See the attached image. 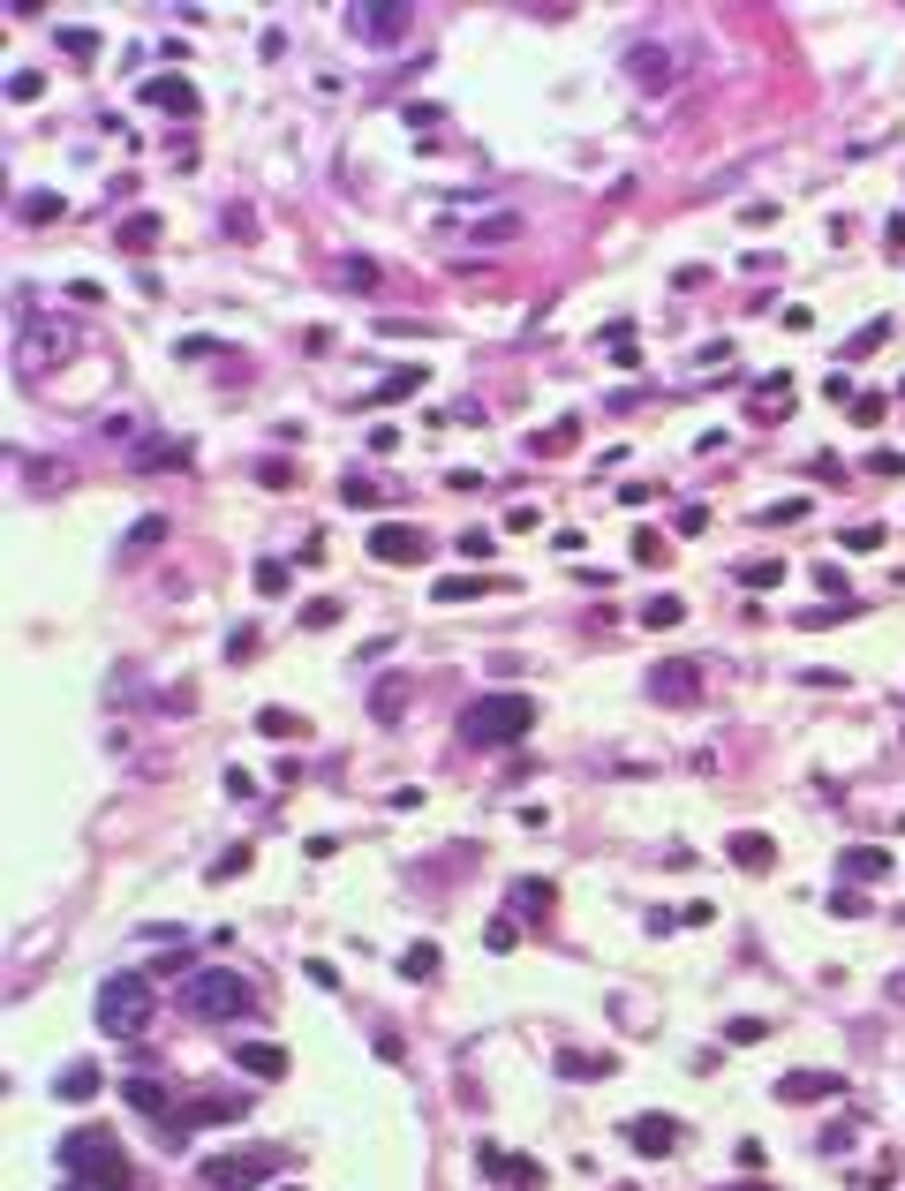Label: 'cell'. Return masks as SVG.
Segmentation results:
<instances>
[{
    "mask_svg": "<svg viewBox=\"0 0 905 1191\" xmlns=\"http://www.w3.org/2000/svg\"><path fill=\"white\" fill-rule=\"evenodd\" d=\"M528 731H536V702L514 694V686L475 694L469 709H461V739H469V747H514V739H528Z\"/></svg>",
    "mask_w": 905,
    "mask_h": 1191,
    "instance_id": "cell-1",
    "label": "cell"
},
{
    "mask_svg": "<svg viewBox=\"0 0 905 1191\" xmlns=\"http://www.w3.org/2000/svg\"><path fill=\"white\" fill-rule=\"evenodd\" d=\"M61 1169L91 1191H129L136 1184V1169H129V1153H122L114 1131H69L61 1139Z\"/></svg>",
    "mask_w": 905,
    "mask_h": 1191,
    "instance_id": "cell-2",
    "label": "cell"
},
{
    "mask_svg": "<svg viewBox=\"0 0 905 1191\" xmlns=\"http://www.w3.org/2000/svg\"><path fill=\"white\" fill-rule=\"evenodd\" d=\"M181 1011H197V1019H250L257 1011V988H250V973H227V966H204V973L181 980Z\"/></svg>",
    "mask_w": 905,
    "mask_h": 1191,
    "instance_id": "cell-3",
    "label": "cell"
},
{
    "mask_svg": "<svg viewBox=\"0 0 905 1191\" xmlns=\"http://www.w3.org/2000/svg\"><path fill=\"white\" fill-rule=\"evenodd\" d=\"M76 347H84V333H76L69 317H23V333H15V370H23V378H45V370H61Z\"/></svg>",
    "mask_w": 905,
    "mask_h": 1191,
    "instance_id": "cell-4",
    "label": "cell"
},
{
    "mask_svg": "<svg viewBox=\"0 0 905 1191\" xmlns=\"http://www.w3.org/2000/svg\"><path fill=\"white\" fill-rule=\"evenodd\" d=\"M280 1169H287L280 1147H234V1153H212V1161L197 1169V1184L204 1191H257L264 1177H280Z\"/></svg>",
    "mask_w": 905,
    "mask_h": 1191,
    "instance_id": "cell-5",
    "label": "cell"
},
{
    "mask_svg": "<svg viewBox=\"0 0 905 1191\" xmlns=\"http://www.w3.org/2000/svg\"><path fill=\"white\" fill-rule=\"evenodd\" d=\"M144 1019H151V980L144 973H114L98 988V1033L129 1041V1033H144Z\"/></svg>",
    "mask_w": 905,
    "mask_h": 1191,
    "instance_id": "cell-6",
    "label": "cell"
},
{
    "mask_svg": "<svg viewBox=\"0 0 905 1191\" xmlns=\"http://www.w3.org/2000/svg\"><path fill=\"white\" fill-rule=\"evenodd\" d=\"M347 31H355V39H370L378 53H392V45H408V31H415V8H408V0H378V8H347Z\"/></svg>",
    "mask_w": 905,
    "mask_h": 1191,
    "instance_id": "cell-7",
    "label": "cell"
},
{
    "mask_svg": "<svg viewBox=\"0 0 905 1191\" xmlns=\"http://www.w3.org/2000/svg\"><path fill=\"white\" fill-rule=\"evenodd\" d=\"M362 544H370V558H378V566H423V558H431V528L378 520V528H362Z\"/></svg>",
    "mask_w": 905,
    "mask_h": 1191,
    "instance_id": "cell-8",
    "label": "cell"
},
{
    "mask_svg": "<svg viewBox=\"0 0 905 1191\" xmlns=\"http://www.w3.org/2000/svg\"><path fill=\"white\" fill-rule=\"evenodd\" d=\"M627 76H634L642 91H672V84H680V45L634 39V45H627Z\"/></svg>",
    "mask_w": 905,
    "mask_h": 1191,
    "instance_id": "cell-9",
    "label": "cell"
},
{
    "mask_svg": "<svg viewBox=\"0 0 905 1191\" xmlns=\"http://www.w3.org/2000/svg\"><path fill=\"white\" fill-rule=\"evenodd\" d=\"M151 114H167V122H189L197 114V84L189 76H144V91H136Z\"/></svg>",
    "mask_w": 905,
    "mask_h": 1191,
    "instance_id": "cell-10",
    "label": "cell"
},
{
    "mask_svg": "<svg viewBox=\"0 0 905 1191\" xmlns=\"http://www.w3.org/2000/svg\"><path fill=\"white\" fill-rule=\"evenodd\" d=\"M845 1094V1071H785L777 1078V1102H838Z\"/></svg>",
    "mask_w": 905,
    "mask_h": 1191,
    "instance_id": "cell-11",
    "label": "cell"
},
{
    "mask_svg": "<svg viewBox=\"0 0 905 1191\" xmlns=\"http://www.w3.org/2000/svg\"><path fill=\"white\" fill-rule=\"evenodd\" d=\"M627 1139H634V1153H649V1161H656V1153L680 1147V1116H656V1108H649V1116H634V1124H627Z\"/></svg>",
    "mask_w": 905,
    "mask_h": 1191,
    "instance_id": "cell-12",
    "label": "cell"
},
{
    "mask_svg": "<svg viewBox=\"0 0 905 1191\" xmlns=\"http://www.w3.org/2000/svg\"><path fill=\"white\" fill-rule=\"evenodd\" d=\"M234 1116H242V1102H234V1094H204V1102H189V1108H181L167 1131L181 1139V1131H197V1124H234Z\"/></svg>",
    "mask_w": 905,
    "mask_h": 1191,
    "instance_id": "cell-13",
    "label": "cell"
},
{
    "mask_svg": "<svg viewBox=\"0 0 905 1191\" xmlns=\"http://www.w3.org/2000/svg\"><path fill=\"white\" fill-rule=\"evenodd\" d=\"M649 694H656V702H694V694H702V672H694V664H656V672H649Z\"/></svg>",
    "mask_w": 905,
    "mask_h": 1191,
    "instance_id": "cell-14",
    "label": "cell"
},
{
    "mask_svg": "<svg viewBox=\"0 0 905 1191\" xmlns=\"http://www.w3.org/2000/svg\"><path fill=\"white\" fill-rule=\"evenodd\" d=\"M197 453L181 445V438H151V445H136V461L129 468H144V475H167V468H189Z\"/></svg>",
    "mask_w": 905,
    "mask_h": 1191,
    "instance_id": "cell-15",
    "label": "cell"
},
{
    "mask_svg": "<svg viewBox=\"0 0 905 1191\" xmlns=\"http://www.w3.org/2000/svg\"><path fill=\"white\" fill-rule=\"evenodd\" d=\"M408 392H423V370H415V362L386 370V378L370 384V400H362V408H392V400H408Z\"/></svg>",
    "mask_w": 905,
    "mask_h": 1191,
    "instance_id": "cell-16",
    "label": "cell"
},
{
    "mask_svg": "<svg viewBox=\"0 0 905 1191\" xmlns=\"http://www.w3.org/2000/svg\"><path fill=\"white\" fill-rule=\"evenodd\" d=\"M491 589H514V581H498V573H491V581H483V573H445V581H438V603H475V596H491Z\"/></svg>",
    "mask_w": 905,
    "mask_h": 1191,
    "instance_id": "cell-17",
    "label": "cell"
},
{
    "mask_svg": "<svg viewBox=\"0 0 905 1191\" xmlns=\"http://www.w3.org/2000/svg\"><path fill=\"white\" fill-rule=\"evenodd\" d=\"M733 867H747V875H770V867H777V845L762 837V830H739V837H733Z\"/></svg>",
    "mask_w": 905,
    "mask_h": 1191,
    "instance_id": "cell-18",
    "label": "cell"
},
{
    "mask_svg": "<svg viewBox=\"0 0 905 1191\" xmlns=\"http://www.w3.org/2000/svg\"><path fill=\"white\" fill-rule=\"evenodd\" d=\"M122 1094H129V1108H144V1116H159V1124H173V1116H181V1108H173V1094L159 1086V1078H129Z\"/></svg>",
    "mask_w": 905,
    "mask_h": 1191,
    "instance_id": "cell-19",
    "label": "cell"
},
{
    "mask_svg": "<svg viewBox=\"0 0 905 1191\" xmlns=\"http://www.w3.org/2000/svg\"><path fill=\"white\" fill-rule=\"evenodd\" d=\"M785 400H792V370H770V378L755 384V423H777Z\"/></svg>",
    "mask_w": 905,
    "mask_h": 1191,
    "instance_id": "cell-20",
    "label": "cell"
},
{
    "mask_svg": "<svg viewBox=\"0 0 905 1191\" xmlns=\"http://www.w3.org/2000/svg\"><path fill=\"white\" fill-rule=\"evenodd\" d=\"M234 1064L257 1071V1078H280V1071H287V1048H272V1041H242V1048H234Z\"/></svg>",
    "mask_w": 905,
    "mask_h": 1191,
    "instance_id": "cell-21",
    "label": "cell"
},
{
    "mask_svg": "<svg viewBox=\"0 0 905 1191\" xmlns=\"http://www.w3.org/2000/svg\"><path fill=\"white\" fill-rule=\"evenodd\" d=\"M483 1169H498V1177H514L520 1191H544V1169H536V1161H514V1153H498V1147H483Z\"/></svg>",
    "mask_w": 905,
    "mask_h": 1191,
    "instance_id": "cell-22",
    "label": "cell"
},
{
    "mask_svg": "<svg viewBox=\"0 0 905 1191\" xmlns=\"http://www.w3.org/2000/svg\"><path fill=\"white\" fill-rule=\"evenodd\" d=\"M122 250H129V256H151V250H159V219H151V212H129V219H122Z\"/></svg>",
    "mask_w": 905,
    "mask_h": 1191,
    "instance_id": "cell-23",
    "label": "cell"
},
{
    "mask_svg": "<svg viewBox=\"0 0 905 1191\" xmlns=\"http://www.w3.org/2000/svg\"><path fill=\"white\" fill-rule=\"evenodd\" d=\"M883 340H891V317H867V325H861V333H853L845 347H838V355H845V362H867V355H875Z\"/></svg>",
    "mask_w": 905,
    "mask_h": 1191,
    "instance_id": "cell-24",
    "label": "cell"
},
{
    "mask_svg": "<svg viewBox=\"0 0 905 1191\" xmlns=\"http://www.w3.org/2000/svg\"><path fill=\"white\" fill-rule=\"evenodd\" d=\"M378 280H386V272H378L370 256H340V287H347V295H378Z\"/></svg>",
    "mask_w": 905,
    "mask_h": 1191,
    "instance_id": "cell-25",
    "label": "cell"
},
{
    "mask_svg": "<svg viewBox=\"0 0 905 1191\" xmlns=\"http://www.w3.org/2000/svg\"><path fill=\"white\" fill-rule=\"evenodd\" d=\"M603 355H611L619 370H634V362H642V347H634V325H627V317H619V325H603Z\"/></svg>",
    "mask_w": 905,
    "mask_h": 1191,
    "instance_id": "cell-26",
    "label": "cell"
},
{
    "mask_svg": "<svg viewBox=\"0 0 905 1191\" xmlns=\"http://www.w3.org/2000/svg\"><path fill=\"white\" fill-rule=\"evenodd\" d=\"M845 875H861V883H883V875H891V852H883V845L845 852Z\"/></svg>",
    "mask_w": 905,
    "mask_h": 1191,
    "instance_id": "cell-27",
    "label": "cell"
},
{
    "mask_svg": "<svg viewBox=\"0 0 905 1191\" xmlns=\"http://www.w3.org/2000/svg\"><path fill=\"white\" fill-rule=\"evenodd\" d=\"M680 619H687V603H680V596H649V603H642V626H656V634H664V626H680Z\"/></svg>",
    "mask_w": 905,
    "mask_h": 1191,
    "instance_id": "cell-28",
    "label": "cell"
},
{
    "mask_svg": "<svg viewBox=\"0 0 905 1191\" xmlns=\"http://www.w3.org/2000/svg\"><path fill=\"white\" fill-rule=\"evenodd\" d=\"M91 1094H98V1071H91V1064L61 1071V1102H91Z\"/></svg>",
    "mask_w": 905,
    "mask_h": 1191,
    "instance_id": "cell-29",
    "label": "cell"
},
{
    "mask_svg": "<svg viewBox=\"0 0 905 1191\" xmlns=\"http://www.w3.org/2000/svg\"><path fill=\"white\" fill-rule=\"evenodd\" d=\"M777 581H785L777 558H747V566H739V589H777Z\"/></svg>",
    "mask_w": 905,
    "mask_h": 1191,
    "instance_id": "cell-30",
    "label": "cell"
},
{
    "mask_svg": "<svg viewBox=\"0 0 905 1191\" xmlns=\"http://www.w3.org/2000/svg\"><path fill=\"white\" fill-rule=\"evenodd\" d=\"M469 234H475V242H514V234H520V219H514V212H491V219H475Z\"/></svg>",
    "mask_w": 905,
    "mask_h": 1191,
    "instance_id": "cell-31",
    "label": "cell"
},
{
    "mask_svg": "<svg viewBox=\"0 0 905 1191\" xmlns=\"http://www.w3.org/2000/svg\"><path fill=\"white\" fill-rule=\"evenodd\" d=\"M544 905H551V883L520 875V883H514V913H544Z\"/></svg>",
    "mask_w": 905,
    "mask_h": 1191,
    "instance_id": "cell-32",
    "label": "cell"
},
{
    "mask_svg": "<svg viewBox=\"0 0 905 1191\" xmlns=\"http://www.w3.org/2000/svg\"><path fill=\"white\" fill-rule=\"evenodd\" d=\"M845 415H853V423H861V430H875V423H883V415H891V400H883V392H861V400H853Z\"/></svg>",
    "mask_w": 905,
    "mask_h": 1191,
    "instance_id": "cell-33",
    "label": "cell"
},
{
    "mask_svg": "<svg viewBox=\"0 0 905 1191\" xmlns=\"http://www.w3.org/2000/svg\"><path fill=\"white\" fill-rule=\"evenodd\" d=\"M400 973H408V980H431V973H438V942H415V950L400 958Z\"/></svg>",
    "mask_w": 905,
    "mask_h": 1191,
    "instance_id": "cell-34",
    "label": "cell"
},
{
    "mask_svg": "<svg viewBox=\"0 0 905 1191\" xmlns=\"http://www.w3.org/2000/svg\"><path fill=\"white\" fill-rule=\"evenodd\" d=\"M257 731H264V739H295V731H302V717H295V709H264V717H257Z\"/></svg>",
    "mask_w": 905,
    "mask_h": 1191,
    "instance_id": "cell-35",
    "label": "cell"
},
{
    "mask_svg": "<svg viewBox=\"0 0 905 1191\" xmlns=\"http://www.w3.org/2000/svg\"><path fill=\"white\" fill-rule=\"evenodd\" d=\"M559 1071H566V1078H603V1071H619V1064H603V1056H573V1048H566Z\"/></svg>",
    "mask_w": 905,
    "mask_h": 1191,
    "instance_id": "cell-36",
    "label": "cell"
},
{
    "mask_svg": "<svg viewBox=\"0 0 905 1191\" xmlns=\"http://www.w3.org/2000/svg\"><path fill=\"white\" fill-rule=\"evenodd\" d=\"M340 498L347 506H378V483L370 475H340Z\"/></svg>",
    "mask_w": 905,
    "mask_h": 1191,
    "instance_id": "cell-37",
    "label": "cell"
},
{
    "mask_svg": "<svg viewBox=\"0 0 905 1191\" xmlns=\"http://www.w3.org/2000/svg\"><path fill=\"white\" fill-rule=\"evenodd\" d=\"M159 536H167V520H159V513H144V520H136V528H129V551H151Z\"/></svg>",
    "mask_w": 905,
    "mask_h": 1191,
    "instance_id": "cell-38",
    "label": "cell"
},
{
    "mask_svg": "<svg viewBox=\"0 0 905 1191\" xmlns=\"http://www.w3.org/2000/svg\"><path fill=\"white\" fill-rule=\"evenodd\" d=\"M257 649H264V634H257V626H234V641H227V656H234V664H250Z\"/></svg>",
    "mask_w": 905,
    "mask_h": 1191,
    "instance_id": "cell-39",
    "label": "cell"
},
{
    "mask_svg": "<svg viewBox=\"0 0 905 1191\" xmlns=\"http://www.w3.org/2000/svg\"><path fill=\"white\" fill-rule=\"evenodd\" d=\"M242 867H250V845H227L212 860V883H227V875H242Z\"/></svg>",
    "mask_w": 905,
    "mask_h": 1191,
    "instance_id": "cell-40",
    "label": "cell"
},
{
    "mask_svg": "<svg viewBox=\"0 0 905 1191\" xmlns=\"http://www.w3.org/2000/svg\"><path fill=\"white\" fill-rule=\"evenodd\" d=\"M257 483H264V491H295V461H264Z\"/></svg>",
    "mask_w": 905,
    "mask_h": 1191,
    "instance_id": "cell-41",
    "label": "cell"
},
{
    "mask_svg": "<svg viewBox=\"0 0 905 1191\" xmlns=\"http://www.w3.org/2000/svg\"><path fill=\"white\" fill-rule=\"evenodd\" d=\"M23 219H61V197H53V189H31V197H23Z\"/></svg>",
    "mask_w": 905,
    "mask_h": 1191,
    "instance_id": "cell-42",
    "label": "cell"
},
{
    "mask_svg": "<svg viewBox=\"0 0 905 1191\" xmlns=\"http://www.w3.org/2000/svg\"><path fill=\"white\" fill-rule=\"evenodd\" d=\"M400 702H408V679H386V686H378V717H386V724L400 717Z\"/></svg>",
    "mask_w": 905,
    "mask_h": 1191,
    "instance_id": "cell-43",
    "label": "cell"
},
{
    "mask_svg": "<svg viewBox=\"0 0 905 1191\" xmlns=\"http://www.w3.org/2000/svg\"><path fill=\"white\" fill-rule=\"evenodd\" d=\"M845 551H883V528H838Z\"/></svg>",
    "mask_w": 905,
    "mask_h": 1191,
    "instance_id": "cell-44",
    "label": "cell"
},
{
    "mask_svg": "<svg viewBox=\"0 0 905 1191\" xmlns=\"http://www.w3.org/2000/svg\"><path fill=\"white\" fill-rule=\"evenodd\" d=\"M257 589L264 596H287V566H280V558H264V566H257Z\"/></svg>",
    "mask_w": 905,
    "mask_h": 1191,
    "instance_id": "cell-45",
    "label": "cell"
},
{
    "mask_svg": "<svg viewBox=\"0 0 905 1191\" xmlns=\"http://www.w3.org/2000/svg\"><path fill=\"white\" fill-rule=\"evenodd\" d=\"M573 445V423H551V430H536V453H566Z\"/></svg>",
    "mask_w": 905,
    "mask_h": 1191,
    "instance_id": "cell-46",
    "label": "cell"
},
{
    "mask_svg": "<svg viewBox=\"0 0 905 1191\" xmlns=\"http://www.w3.org/2000/svg\"><path fill=\"white\" fill-rule=\"evenodd\" d=\"M8 91H15V98H39L45 76H39V68H15V76H8Z\"/></svg>",
    "mask_w": 905,
    "mask_h": 1191,
    "instance_id": "cell-47",
    "label": "cell"
},
{
    "mask_svg": "<svg viewBox=\"0 0 905 1191\" xmlns=\"http://www.w3.org/2000/svg\"><path fill=\"white\" fill-rule=\"evenodd\" d=\"M800 513H808V498H785V506H770V513H762V520H770V528H792Z\"/></svg>",
    "mask_w": 905,
    "mask_h": 1191,
    "instance_id": "cell-48",
    "label": "cell"
},
{
    "mask_svg": "<svg viewBox=\"0 0 905 1191\" xmlns=\"http://www.w3.org/2000/svg\"><path fill=\"white\" fill-rule=\"evenodd\" d=\"M634 558H642V566H656V558H664V536H656V528H642V536H634Z\"/></svg>",
    "mask_w": 905,
    "mask_h": 1191,
    "instance_id": "cell-49",
    "label": "cell"
},
{
    "mask_svg": "<svg viewBox=\"0 0 905 1191\" xmlns=\"http://www.w3.org/2000/svg\"><path fill=\"white\" fill-rule=\"evenodd\" d=\"M861 468H867V475H898V468H905V461H898V453H891V445H883V453H867Z\"/></svg>",
    "mask_w": 905,
    "mask_h": 1191,
    "instance_id": "cell-50",
    "label": "cell"
},
{
    "mask_svg": "<svg viewBox=\"0 0 905 1191\" xmlns=\"http://www.w3.org/2000/svg\"><path fill=\"white\" fill-rule=\"evenodd\" d=\"M709 528V506H680V536H702Z\"/></svg>",
    "mask_w": 905,
    "mask_h": 1191,
    "instance_id": "cell-51",
    "label": "cell"
},
{
    "mask_svg": "<svg viewBox=\"0 0 905 1191\" xmlns=\"http://www.w3.org/2000/svg\"><path fill=\"white\" fill-rule=\"evenodd\" d=\"M69 1191H91V1184H76V1177H69Z\"/></svg>",
    "mask_w": 905,
    "mask_h": 1191,
    "instance_id": "cell-52",
    "label": "cell"
},
{
    "mask_svg": "<svg viewBox=\"0 0 905 1191\" xmlns=\"http://www.w3.org/2000/svg\"><path fill=\"white\" fill-rule=\"evenodd\" d=\"M739 1191H770V1184H739Z\"/></svg>",
    "mask_w": 905,
    "mask_h": 1191,
    "instance_id": "cell-53",
    "label": "cell"
},
{
    "mask_svg": "<svg viewBox=\"0 0 905 1191\" xmlns=\"http://www.w3.org/2000/svg\"><path fill=\"white\" fill-rule=\"evenodd\" d=\"M280 1191H302V1184H280Z\"/></svg>",
    "mask_w": 905,
    "mask_h": 1191,
    "instance_id": "cell-54",
    "label": "cell"
}]
</instances>
